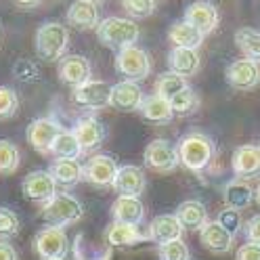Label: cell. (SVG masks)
Here are the masks:
<instances>
[{
    "label": "cell",
    "mask_w": 260,
    "mask_h": 260,
    "mask_svg": "<svg viewBox=\"0 0 260 260\" xmlns=\"http://www.w3.org/2000/svg\"><path fill=\"white\" fill-rule=\"evenodd\" d=\"M178 157H181V164L191 170V172H204L210 161L214 159L216 155V147L214 141L210 139L208 135L200 133V130H191L187 133L181 141H178Z\"/></svg>",
    "instance_id": "1"
},
{
    "label": "cell",
    "mask_w": 260,
    "mask_h": 260,
    "mask_svg": "<svg viewBox=\"0 0 260 260\" xmlns=\"http://www.w3.org/2000/svg\"><path fill=\"white\" fill-rule=\"evenodd\" d=\"M70 44V29L59 21L42 23L36 31V55L46 63H59Z\"/></svg>",
    "instance_id": "2"
},
{
    "label": "cell",
    "mask_w": 260,
    "mask_h": 260,
    "mask_svg": "<svg viewBox=\"0 0 260 260\" xmlns=\"http://www.w3.org/2000/svg\"><path fill=\"white\" fill-rule=\"evenodd\" d=\"M96 36H99V40L107 48L120 53L124 48L137 44V40L141 36V29L128 17H107L99 23V27H96Z\"/></svg>",
    "instance_id": "3"
},
{
    "label": "cell",
    "mask_w": 260,
    "mask_h": 260,
    "mask_svg": "<svg viewBox=\"0 0 260 260\" xmlns=\"http://www.w3.org/2000/svg\"><path fill=\"white\" fill-rule=\"evenodd\" d=\"M40 218L46 220L51 226H65L76 224L84 214V208L80 204L78 198H74L72 193H57L55 198H51L46 204L40 206Z\"/></svg>",
    "instance_id": "4"
},
{
    "label": "cell",
    "mask_w": 260,
    "mask_h": 260,
    "mask_svg": "<svg viewBox=\"0 0 260 260\" xmlns=\"http://www.w3.org/2000/svg\"><path fill=\"white\" fill-rule=\"evenodd\" d=\"M116 70L124 76V80L141 82L151 74V59L145 48L135 44L116 55Z\"/></svg>",
    "instance_id": "5"
},
{
    "label": "cell",
    "mask_w": 260,
    "mask_h": 260,
    "mask_svg": "<svg viewBox=\"0 0 260 260\" xmlns=\"http://www.w3.org/2000/svg\"><path fill=\"white\" fill-rule=\"evenodd\" d=\"M145 164L147 168L155 170V172H174L181 164V157H178V147L166 139H155L151 141L147 147H145Z\"/></svg>",
    "instance_id": "6"
},
{
    "label": "cell",
    "mask_w": 260,
    "mask_h": 260,
    "mask_svg": "<svg viewBox=\"0 0 260 260\" xmlns=\"http://www.w3.org/2000/svg\"><path fill=\"white\" fill-rule=\"evenodd\" d=\"M34 250L42 260L48 258H65L70 250V239L61 226H44L34 237Z\"/></svg>",
    "instance_id": "7"
},
{
    "label": "cell",
    "mask_w": 260,
    "mask_h": 260,
    "mask_svg": "<svg viewBox=\"0 0 260 260\" xmlns=\"http://www.w3.org/2000/svg\"><path fill=\"white\" fill-rule=\"evenodd\" d=\"M57 187L59 185L55 183V178L51 176L48 170H34L27 176H23V181H21V191L25 195V200L36 202L40 206L46 204L51 198H55L59 193Z\"/></svg>",
    "instance_id": "8"
},
{
    "label": "cell",
    "mask_w": 260,
    "mask_h": 260,
    "mask_svg": "<svg viewBox=\"0 0 260 260\" xmlns=\"http://www.w3.org/2000/svg\"><path fill=\"white\" fill-rule=\"evenodd\" d=\"M57 74L63 84L76 88L92 80V65L82 55H65L57 63Z\"/></svg>",
    "instance_id": "9"
},
{
    "label": "cell",
    "mask_w": 260,
    "mask_h": 260,
    "mask_svg": "<svg viewBox=\"0 0 260 260\" xmlns=\"http://www.w3.org/2000/svg\"><path fill=\"white\" fill-rule=\"evenodd\" d=\"M191 27H195L202 36H208L218 27L220 15L218 9L210 3V0H198V3H191L185 11V19Z\"/></svg>",
    "instance_id": "10"
},
{
    "label": "cell",
    "mask_w": 260,
    "mask_h": 260,
    "mask_svg": "<svg viewBox=\"0 0 260 260\" xmlns=\"http://www.w3.org/2000/svg\"><path fill=\"white\" fill-rule=\"evenodd\" d=\"M118 164H116V159L109 157V155H92L88 161H86V166H84V181L94 185V187H113V181H116V176H118Z\"/></svg>",
    "instance_id": "11"
},
{
    "label": "cell",
    "mask_w": 260,
    "mask_h": 260,
    "mask_svg": "<svg viewBox=\"0 0 260 260\" xmlns=\"http://www.w3.org/2000/svg\"><path fill=\"white\" fill-rule=\"evenodd\" d=\"M72 99L88 109H103L111 105V84L103 80H88L86 84L72 90Z\"/></svg>",
    "instance_id": "12"
},
{
    "label": "cell",
    "mask_w": 260,
    "mask_h": 260,
    "mask_svg": "<svg viewBox=\"0 0 260 260\" xmlns=\"http://www.w3.org/2000/svg\"><path fill=\"white\" fill-rule=\"evenodd\" d=\"M61 126L53 120V118H38L29 124L27 128V141L38 153L48 155L53 149V143L57 141V137L61 135Z\"/></svg>",
    "instance_id": "13"
},
{
    "label": "cell",
    "mask_w": 260,
    "mask_h": 260,
    "mask_svg": "<svg viewBox=\"0 0 260 260\" xmlns=\"http://www.w3.org/2000/svg\"><path fill=\"white\" fill-rule=\"evenodd\" d=\"M224 78L235 90H252L260 84V65L248 59H237L226 68Z\"/></svg>",
    "instance_id": "14"
},
{
    "label": "cell",
    "mask_w": 260,
    "mask_h": 260,
    "mask_svg": "<svg viewBox=\"0 0 260 260\" xmlns=\"http://www.w3.org/2000/svg\"><path fill=\"white\" fill-rule=\"evenodd\" d=\"M145 101V92L139 82L122 80L111 86V107L118 111H139Z\"/></svg>",
    "instance_id": "15"
},
{
    "label": "cell",
    "mask_w": 260,
    "mask_h": 260,
    "mask_svg": "<svg viewBox=\"0 0 260 260\" xmlns=\"http://www.w3.org/2000/svg\"><path fill=\"white\" fill-rule=\"evenodd\" d=\"M74 135L80 143V147H82L84 153L88 151H94L96 147H101L103 141H105V126L92 118V116H84V118H80L76 124H74Z\"/></svg>",
    "instance_id": "16"
},
{
    "label": "cell",
    "mask_w": 260,
    "mask_h": 260,
    "mask_svg": "<svg viewBox=\"0 0 260 260\" xmlns=\"http://www.w3.org/2000/svg\"><path fill=\"white\" fill-rule=\"evenodd\" d=\"M200 241L212 254H229L235 243V235L226 231L218 220H210L200 231Z\"/></svg>",
    "instance_id": "17"
},
{
    "label": "cell",
    "mask_w": 260,
    "mask_h": 260,
    "mask_svg": "<svg viewBox=\"0 0 260 260\" xmlns=\"http://www.w3.org/2000/svg\"><path fill=\"white\" fill-rule=\"evenodd\" d=\"M183 231H185V226L181 224V220H178L176 214H159V216H155L149 222L147 237L151 241H155L157 246H161V243L181 239L183 237Z\"/></svg>",
    "instance_id": "18"
},
{
    "label": "cell",
    "mask_w": 260,
    "mask_h": 260,
    "mask_svg": "<svg viewBox=\"0 0 260 260\" xmlns=\"http://www.w3.org/2000/svg\"><path fill=\"white\" fill-rule=\"evenodd\" d=\"M147 187V176H145L143 168L135 166V164H126L120 166L118 176L113 181V189L120 195H128V198H139V195Z\"/></svg>",
    "instance_id": "19"
},
{
    "label": "cell",
    "mask_w": 260,
    "mask_h": 260,
    "mask_svg": "<svg viewBox=\"0 0 260 260\" xmlns=\"http://www.w3.org/2000/svg\"><path fill=\"white\" fill-rule=\"evenodd\" d=\"M233 172L239 178H256L260 176V147L258 145H241L233 151L231 159Z\"/></svg>",
    "instance_id": "20"
},
{
    "label": "cell",
    "mask_w": 260,
    "mask_h": 260,
    "mask_svg": "<svg viewBox=\"0 0 260 260\" xmlns=\"http://www.w3.org/2000/svg\"><path fill=\"white\" fill-rule=\"evenodd\" d=\"M68 23L74 25L76 29H82V31L96 29L101 23L99 9H96V5L90 3V0H74L68 9Z\"/></svg>",
    "instance_id": "21"
},
{
    "label": "cell",
    "mask_w": 260,
    "mask_h": 260,
    "mask_svg": "<svg viewBox=\"0 0 260 260\" xmlns=\"http://www.w3.org/2000/svg\"><path fill=\"white\" fill-rule=\"evenodd\" d=\"M48 172L63 189H74L80 181H84V166L78 159H53Z\"/></svg>",
    "instance_id": "22"
},
{
    "label": "cell",
    "mask_w": 260,
    "mask_h": 260,
    "mask_svg": "<svg viewBox=\"0 0 260 260\" xmlns=\"http://www.w3.org/2000/svg\"><path fill=\"white\" fill-rule=\"evenodd\" d=\"M147 233L139 229V224H126L113 220L105 229V241L111 248H124V246H135V243L147 241Z\"/></svg>",
    "instance_id": "23"
},
{
    "label": "cell",
    "mask_w": 260,
    "mask_h": 260,
    "mask_svg": "<svg viewBox=\"0 0 260 260\" xmlns=\"http://www.w3.org/2000/svg\"><path fill=\"white\" fill-rule=\"evenodd\" d=\"M139 113L151 124H170L172 118H174V109H172L170 101L164 99V96L155 94V92L145 96Z\"/></svg>",
    "instance_id": "24"
},
{
    "label": "cell",
    "mask_w": 260,
    "mask_h": 260,
    "mask_svg": "<svg viewBox=\"0 0 260 260\" xmlns=\"http://www.w3.org/2000/svg\"><path fill=\"white\" fill-rule=\"evenodd\" d=\"M111 216L116 222H126V224H141L145 220V208L139 198H128V195H120L111 206Z\"/></svg>",
    "instance_id": "25"
},
{
    "label": "cell",
    "mask_w": 260,
    "mask_h": 260,
    "mask_svg": "<svg viewBox=\"0 0 260 260\" xmlns=\"http://www.w3.org/2000/svg\"><path fill=\"white\" fill-rule=\"evenodd\" d=\"M168 68L170 72L189 78L193 74H198L200 70V55L195 48H172L168 53Z\"/></svg>",
    "instance_id": "26"
},
{
    "label": "cell",
    "mask_w": 260,
    "mask_h": 260,
    "mask_svg": "<svg viewBox=\"0 0 260 260\" xmlns=\"http://www.w3.org/2000/svg\"><path fill=\"white\" fill-rule=\"evenodd\" d=\"M176 216H178V220H181V224L189 231H202L204 226L210 222L206 206L198 200L183 202L176 210Z\"/></svg>",
    "instance_id": "27"
},
{
    "label": "cell",
    "mask_w": 260,
    "mask_h": 260,
    "mask_svg": "<svg viewBox=\"0 0 260 260\" xmlns=\"http://www.w3.org/2000/svg\"><path fill=\"white\" fill-rule=\"evenodd\" d=\"M168 40L176 48H195V51H198L202 40H204V36L195 27H191L187 21H178V23H172L170 25Z\"/></svg>",
    "instance_id": "28"
},
{
    "label": "cell",
    "mask_w": 260,
    "mask_h": 260,
    "mask_svg": "<svg viewBox=\"0 0 260 260\" xmlns=\"http://www.w3.org/2000/svg\"><path fill=\"white\" fill-rule=\"evenodd\" d=\"M235 44L241 51L243 59L254 61L260 65V29L241 27L235 31Z\"/></svg>",
    "instance_id": "29"
},
{
    "label": "cell",
    "mask_w": 260,
    "mask_h": 260,
    "mask_svg": "<svg viewBox=\"0 0 260 260\" xmlns=\"http://www.w3.org/2000/svg\"><path fill=\"white\" fill-rule=\"evenodd\" d=\"M254 189L248 185V183H243V181H233L224 187V204L226 208H233V210H241L243 208H248L254 200Z\"/></svg>",
    "instance_id": "30"
},
{
    "label": "cell",
    "mask_w": 260,
    "mask_h": 260,
    "mask_svg": "<svg viewBox=\"0 0 260 260\" xmlns=\"http://www.w3.org/2000/svg\"><path fill=\"white\" fill-rule=\"evenodd\" d=\"M82 153L84 151L80 147L74 130H61V135L57 137L51 149V155H55V159H78Z\"/></svg>",
    "instance_id": "31"
},
{
    "label": "cell",
    "mask_w": 260,
    "mask_h": 260,
    "mask_svg": "<svg viewBox=\"0 0 260 260\" xmlns=\"http://www.w3.org/2000/svg\"><path fill=\"white\" fill-rule=\"evenodd\" d=\"M189 84H187V78L178 76L174 72H166L161 74L157 80H155V94L164 96V99H172V96H176L181 90H185Z\"/></svg>",
    "instance_id": "32"
},
{
    "label": "cell",
    "mask_w": 260,
    "mask_h": 260,
    "mask_svg": "<svg viewBox=\"0 0 260 260\" xmlns=\"http://www.w3.org/2000/svg\"><path fill=\"white\" fill-rule=\"evenodd\" d=\"M21 164L19 147L13 141H0V174H13Z\"/></svg>",
    "instance_id": "33"
},
{
    "label": "cell",
    "mask_w": 260,
    "mask_h": 260,
    "mask_svg": "<svg viewBox=\"0 0 260 260\" xmlns=\"http://www.w3.org/2000/svg\"><path fill=\"white\" fill-rule=\"evenodd\" d=\"M170 105L174 109V116H191V113L198 111V107H200V96L195 94V90L191 86H187L176 96H172Z\"/></svg>",
    "instance_id": "34"
},
{
    "label": "cell",
    "mask_w": 260,
    "mask_h": 260,
    "mask_svg": "<svg viewBox=\"0 0 260 260\" xmlns=\"http://www.w3.org/2000/svg\"><path fill=\"white\" fill-rule=\"evenodd\" d=\"M157 256L159 260H191V252L183 239H174L157 246Z\"/></svg>",
    "instance_id": "35"
},
{
    "label": "cell",
    "mask_w": 260,
    "mask_h": 260,
    "mask_svg": "<svg viewBox=\"0 0 260 260\" xmlns=\"http://www.w3.org/2000/svg\"><path fill=\"white\" fill-rule=\"evenodd\" d=\"M128 19H147L155 11V0H122Z\"/></svg>",
    "instance_id": "36"
},
{
    "label": "cell",
    "mask_w": 260,
    "mask_h": 260,
    "mask_svg": "<svg viewBox=\"0 0 260 260\" xmlns=\"http://www.w3.org/2000/svg\"><path fill=\"white\" fill-rule=\"evenodd\" d=\"M19 109V96L11 86H0V120L13 118Z\"/></svg>",
    "instance_id": "37"
},
{
    "label": "cell",
    "mask_w": 260,
    "mask_h": 260,
    "mask_svg": "<svg viewBox=\"0 0 260 260\" xmlns=\"http://www.w3.org/2000/svg\"><path fill=\"white\" fill-rule=\"evenodd\" d=\"M19 229H21V220L17 212L0 206V237H13L19 233Z\"/></svg>",
    "instance_id": "38"
},
{
    "label": "cell",
    "mask_w": 260,
    "mask_h": 260,
    "mask_svg": "<svg viewBox=\"0 0 260 260\" xmlns=\"http://www.w3.org/2000/svg\"><path fill=\"white\" fill-rule=\"evenodd\" d=\"M13 76L19 80V82H38L40 80V70L34 61L29 59H19L17 63L13 65Z\"/></svg>",
    "instance_id": "39"
},
{
    "label": "cell",
    "mask_w": 260,
    "mask_h": 260,
    "mask_svg": "<svg viewBox=\"0 0 260 260\" xmlns=\"http://www.w3.org/2000/svg\"><path fill=\"white\" fill-rule=\"evenodd\" d=\"M229 233H237L241 229V216H239V210H233V208H224L218 212V218H216Z\"/></svg>",
    "instance_id": "40"
},
{
    "label": "cell",
    "mask_w": 260,
    "mask_h": 260,
    "mask_svg": "<svg viewBox=\"0 0 260 260\" xmlns=\"http://www.w3.org/2000/svg\"><path fill=\"white\" fill-rule=\"evenodd\" d=\"M235 260H260V246L258 243H252V241H246L237 250Z\"/></svg>",
    "instance_id": "41"
},
{
    "label": "cell",
    "mask_w": 260,
    "mask_h": 260,
    "mask_svg": "<svg viewBox=\"0 0 260 260\" xmlns=\"http://www.w3.org/2000/svg\"><path fill=\"white\" fill-rule=\"evenodd\" d=\"M246 237H248V241L258 243V246H260V214H256V216H252L248 220V224H246Z\"/></svg>",
    "instance_id": "42"
},
{
    "label": "cell",
    "mask_w": 260,
    "mask_h": 260,
    "mask_svg": "<svg viewBox=\"0 0 260 260\" xmlns=\"http://www.w3.org/2000/svg\"><path fill=\"white\" fill-rule=\"evenodd\" d=\"M0 260H19L17 250L9 241H0Z\"/></svg>",
    "instance_id": "43"
},
{
    "label": "cell",
    "mask_w": 260,
    "mask_h": 260,
    "mask_svg": "<svg viewBox=\"0 0 260 260\" xmlns=\"http://www.w3.org/2000/svg\"><path fill=\"white\" fill-rule=\"evenodd\" d=\"M13 3L21 9H36L42 5V0H13Z\"/></svg>",
    "instance_id": "44"
},
{
    "label": "cell",
    "mask_w": 260,
    "mask_h": 260,
    "mask_svg": "<svg viewBox=\"0 0 260 260\" xmlns=\"http://www.w3.org/2000/svg\"><path fill=\"white\" fill-rule=\"evenodd\" d=\"M256 200H258V204H260V185H258V189H256Z\"/></svg>",
    "instance_id": "45"
},
{
    "label": "cell",
    "mask_w": 260,
    "mask_h": 260,
    "mask_svg": "<svg viewBox=\"0 0 260 260\" xmlns=\"http://www.w3.org/2000/svg\"><path fill=\"white\" fill-rule=\"evenodd\" d=\"M90 3H94V5H99V3H103V0H90Z\"/></svg>",
    "instance_id": "46"
},
{
    "label": "cell",
    "mask_w": 260,
    "mask_h": 260,
    "mask_svg": "<svg viewBox=\"0 0 260 260\" xmlns=\"http://www.w3.org/2000/svg\"><path fill=\"white\" fill-rule=\"evenodd\" d=\"M48 260H65V258H48Z\"/></svg>",
    "instance_id": "47"
}]
</instances>
